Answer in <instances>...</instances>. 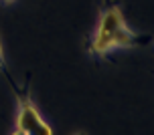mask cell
<instances>
[{
	"instance_id": "4",
	"label": "cell",
	"mask_w": 154,
	"mask_h": 135,
	"mask_svg": "<svg viewBox=\"0 0 154 135\" xmlns=\"http://www.w3.org/2000/svg\"><path fill=\"white\" fill-rule=\"evenodd\" d=\"M73 135H85V133H83V131H77V133H73Z\"/></svg>"
},
{
	"instance_id": "1",
	"label": "cell",
	"mask_w": 154,
	"mask_h": 135,
	"mask_svg": "<svg viewBox=\"0 0 154 135\" xmlns=\"http://www.w3.org/2000/svg\"><path fill=\"white\" fill-rule=\"evenodd\" d=\"M146 43L148 37H142L128 26L120 4L116 0H103L95 28L89 37L87 53L93 57H106L116 48H136Z\"/></svg>"
},
{
	"instance_id": "3",
	"label": "cell",
	"mask_w": 154,
	"mask_h": 135,
	"mask_svg": "<svg viewBox=\"0 0 154 135\" xmlns=\"http://www.w3.org/2000/svg\"><path fill=\"white\" fill-rule=\"evenodd\" d=\"M0 73H6V57H4V48H2V40H0Z\"/></svg>"
},
{
	"instance_id": "2",
	"label": "cell",
	"mask_w": 154,
	"mask_h": 135,
	"mask_svg": "<svg viewBox=\"0 0 154 135\" xmlns=\"http://www.w3.org/2000/svg\"><path fill=\"white\" fill-rule=\"evenodd\" d=\"M14 87V95H16V121H14V127L18 131H23L26 135H53V129L51 125L43 119L41 111L37 109V105L32 103L31 97V89L29 87H23L18 89L16 85Z\"/></svg>"
},
{
	"instance_id": "5",
	"label": "cell",
	"mask_w": 154,
	"mask_h": 135,
	"mask_svg": "<svg viewBox=\"0 0 154 135\" xmlns=\"http://www.w3.org/2000/svg\"><path fill=\"white\" fill-rule=\"evenodd\" d=\"M2 2H14V0H2Z\"/></svg>"
}]
</instances>
